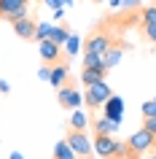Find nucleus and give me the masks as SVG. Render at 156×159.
<instances>
[{
	"label": "nucleus",
	"instance_id": "1",
	"mask_svg": "<svg viewBox=\"0 0 156 159\" xmlns=\"http://www.w3.org/2000/svg\"><path fill=\"white\" fill-rule=\"evenodd\" d=\"M113 94V89L105 84V81H97V84L86 86V92H83V102L89 105L91 111H100L102 105H105V100Z\"/></svg>",
	"mask_w": 156,
	"mask_h": 159
},
{
	"label": "nucleus",
	"instance_id": "2",
	"mask_svg": "<svg viewBox=\"0 0 156 159\" xmlns=\"http://www.w3.org/2000/svg\"><path fill=\"white\" fill-rule=\"evenodd\" d=\"M65 140L73 146V151H75V154H78L81 159L91 157V151H94V146H91V138L86 135V129H70Z\"/></svg>",
	"mask_w": 156,
	"mask_h": 159
},
{
	"label": "nucleus",
	"instance_id": "3",
	"mask_svg": "<svg viewBox=\"0 0 156 159\" xmlns=\"http://www.w3.org/2000/svg\"><path fill=\"white\" fill-rule=\"evenodd\" d=\"M57 100H59V105H62L65 111H73V108H81L83 94L78 92V89L73 86V81H70V84H65V86L57 89Z\"/></svg>",
	"mask_w": 156,
	"mask_h": 159
},
{
	"label": "nucleus",
	"instance_id": "4",
	"mask_svg": "<svg viewBox=\"0 0 156 159\" xmlns=\"http://www.w3.org/2000/svg\"><path fill=\"white\" fill-rule=\"evenodd\" d=\"M129 148L135 151V154H140V157H143V154H145V151H154V135L148 132L145 127H140L137 132L135 135H129Z\"/></svg>",
	"mask_w": 156,
	"mask_h": 159
},
{
	"label": "nucleus",
	"instance_id": "5",
	"mask_svg": "<svg viewBox=\"0 0 156 159\" xmlns=\"http://www.w3.org/2000/svg\"><path fill=\"white\" fill-rule=\"evenodd\" d=\"M38 51H41L43 65H57V62H62V46L54 43L51 38H46V41L38 43Z\"/></svg>",
	"mask_w": 156,
	"mask_h": 159
},
{
	"label": "nucleus",
	"instance_id": "6",
	"mask_svg": "<svg viewBox=\"0 0 156 159\" xmlns=\"http://www.w3.org/2000/svg\"><path fill=\"white\" fill-rule=\"evenodd\" d=\"M110 46H113V38H110V33H105V30L91 33L89 41H86V51H94V54H105Z\"/></svg>",
	"mask_w": 156,
	"mask_h": 159
},
{
	"label": "nucleus",
	"instance_id": "7",
	"mask_svg": "<svg viewBox=\"0 0 156 159\" xmlns=\"http://www.w3.org/2000/svg\"><path fill=\"white\" fill-rule=\"evenodd\" d=\"M91 146H94V154H97V157L110 159V154H113V146H116V138H113V135H94Z\"/></svg>",
	"mask_w": 156,
	"mask_h": 159
},
{
	"label": "nucleus",
	"instance_id": "8",
	"mask_svg": "<svg viewBox=\"0 0 156 159\" xmlns=\"http://www.w3.org/2000/svg\"><path fill=\"white\" fill-rule=\"evenodd\" d=\"M35 27H38V22H35L33 16H25V19H16V22H14V33H16L19 38H25V41H33L35 38Z\"/></svg>",
	"mask_w": 156,
	"mask_h": 159
},
{
	"label": "nucleus",
	"instance_id": "9",
	"mask_svg": "<svg viewBox=\"0 0 156 159\" xmlns=\"http://www.w3.org/2000/svg\"><path fill=\"white\" fill-rule=\"evenodd\" d=\"M118 127H121V121H113V119H108L105 113H102V116L94 119L91 129H94V135H116V132H118Z\"/></svg>",
	"mask_w": 156,
	"mask_h": 159
},
{
	"label": "nucleus",
	"instance_id": "10",
	"mask_svg": "<svg viewBox=\"0 0 156 159\" xmlns=\"http://www.w3.org/2000/svg\"><path fill=\"white\" fill-rule=\"evenodd\" d=\"M102 111H105V116H108V119L121 121V116H124V100L118 97V94H110V97L105 100V105H102Z\"/></svg>",
	"mask_w": 156,
	"mask_h": 159
},
{
	"label": "nucleus",
	"instance_id": "11",
	"mask_svg": "<svg viewBox=\"0 0 156 159\" xmlns=\"http://www.w3.org/2000/svg\"><path fill=\"white\" fill-rule=\"evenodd\" d=\"M49 67H51V81H49L51 86L59 89V86H65L67 81H70V67H67L65 62H57V65H49Z\"/></svg>",
	"mask_w": 156,
	"mask_h": 159
},
{
	"label": "nucleus",
	"instance_id": "12",
	"mask_svg": "<svg viewBox=\"0 0 156 159\" xmlns=\"http://www.w3.org/2000/svg\"><path fill=\"white\" fill-rule=\"evenodd\" d=\"M105 75H108V67H83L81 81H83V86H91L97 81H105Z\"/></svg>",
	"mask_w": 156,
	"mask_h": 159
},
{
	"label": "nucleus",
	"instance_id": "13",
	"mask_svg": "<svg viewBox=\"0 0 156 159\" xmlns=\"http://www.w3.org/2000/svg\"><path fill=\"white\" fill-rule=\"evenodd\" d=\"M54 159H81V157L73 151V146L67 140H59L57 146H54Z\"/></svg>",
	"mask_w": 156,
	"mask_h": 159
},
{
	"label": "nucleus",
	"instance_id": "14",
	"mask_svg": "<svg viewBox=\"0 0 156 159\" xmlns=\"http://www.w3.org/2000/svg\"><path fill=\"white\" fill-rule=\"evenodd\" d=\"M86 124H89V119H86V113L81 108L70 111V129H86Z\"/></svg>",
	"mask_w": 156,
	"mask_h": 159
},
{
	"label": "nucleus",
	"instance_id": "15",
	"mask_svg": "<svg viewBox=\"0 0 156 159\" xmlns=\"http://www.w3.org/2000/svg\"><path fill=\"white\" fill-rule=\"evenodd\" d=\"M121 57H124V51L118 49V46H110V49L102 54V62H105V67L110 70L113 65H118V62H121Z\"/></svg>",
	"mask_w": 156,
	"mask_h": 159
},
{
	"label": "nucleus",
	"instance_id": "16",
	"mask_svg": "<svg viewBox=\"0 0 156 159\" xmlns=\"http://www.w3.org/2000/svg\"><path fill=\"white\" fill-rule=\"evenodd\" d=\"M49 38H51L54 43H59V46H65V41L70 38V30H67V27L54 25V27H51V35H49Z\"/></svg>",
	"mask_w": 156,
	"mask_h": 159
},
{
	"label": "nucleus",
	"instance_id": "17",
	"mask_svg": "<svg viewBox=\"0 0 156 159\" xmlns=\"http://www.w3.org/2000/svg\"><path fill=\"white\" fill-rule=\"evenodd\" d=\"M62 49H65L70 57H73V54H78V51H81V38H78L75 33H70V38L65 41V46H62Z\"/></svg>",
	"mask_w": 156,
	"mask_h": 159
},
{
	"label": "nucleus",
	"instance_id": "18",
	"mask_svg": "<svg viewBox=\"0 0 156 159\" xmlns=\"http://www.w3.org/2000/svg\"><path fill=\"white\" fill-rule=\"evenodd\" d=\"M51 27H54L51 22H38V27H35V38H33V41H38V43L46 41V38L51 35Z\"/></svg>",
	"mask_w": 156,
	"mask_h": 159
},
{
	"label": "nucleus",
	"instance_id": "19",
	"mask_svg": "<svg viewBox=\"0 0 156 159\" xmlns=\"http://www.w3.org/2000/svg\"><path fill=\"white\" fill-rule=\"evenodd\" d=\"M83 67H105V62H102V54L86 51V54H83Z\"/></svg>",
	"mask_w": 156,
	"mask_h": 159
},
{
	"label": "nucleus",
	"instance_id": "20",
	"mask_svg": "<svg viewBox=\"0 0 156 159\" xmlns=\"http://www.w3.org/2000/svg\"><path fill=\"white\" fill-rule=\"evenodd\" d=\"M154 22H156V3L154 6H145L140 11V25H154Z\"/></svg>",
	"mask_w": 156,
	"mask_h": 159
},
{
	"label": "nucleus",
	"instance_id": "21",
	"mask_svg": "<svg viewBox=\"0 0 156 159\" xmlns=\"http://www.w3.org/2000/svg\"><path fill=\"white\" fill-rule=\"evenodd\" d=\"M143 35H145V41L156 43V22L154 25H143Z\"/></svg>",
	"mask_w": 156,
	"mask_h": 159
},
{
	"label": "nucleus",
	"instance_id": "22",
	"mask_svg": "<svg viewBox=\"0 0 156 159\" xmlns=\"http://www.w3.org/2000/svg\"><path fill=\"white\" fill-rule=\"evenodd\" d=\"M143 116H156V97L143 102Z\"/></svg>",
	"mask_w": 156,
	"mask_h": 159
},
{
	"label": "nucleus",
	"instance_id": "23",
	"mask_svg": "<svg viewBox=\"0 0 156 159\" xmlns=\"http://www.w3.org/2000/svg\"><path fill=\"white\" fill-rule=\"evenodd\" d=\"M143 127L156 138V116H143Z\"/></svg>",
	"mask_w": 156,
	"mask_h": 159
},
{
	"label": "nucleus",
	"instance_id": "24",
	"mask_svg": "<svg viewBox=\"0 0 156 159\" xmlns=\"http://www.w3.org/2000/svg\"><path fill=\"white\" fill-rule=\"evenodd\" d=\"M25 16H27V6H25V8H16V11H11V14H8V16H6V19H8L11 25H14L16 19H25Z\"/></svg>",
	"mask_w": 156,
	"mask_h": 159
},
{
	"label": "nucleus",
	"instance_id": "25",
	"mask_svg": "<svg viewBox=\"0 0 156 159\" xmlns=\"http://www.w3.org/2000/svg\"><path fill=\"white\" fill-rule=\"evenodd\" d=\"M38 78H41V81H51V67L43 65L41 70H38Z\"/></svg>",
	"mask_w": 156,
	"mask_h": 159
},
{
	"label": "nucleus",
	"instance_id": "26",
	"mask_svg": "<svg viewBox=\"0 0 156 159\" xmlns=\"http://www.w3.org/2000/svg\"><path fill=\"white\" fill-rule=\"evenodd\" d=\"M43 3H46L51 11H57V8H62V6H65V0H43Z\"/></svg>",
	"mask_w": 156,
	"mask_h": 159
},
{
	"label": "nucleus",
	"instance_id": "27",
	"mask_svg": "<svg viewBox=\"0 0 156 159\" xmlns=\"http://www.w3.org/2000/svg\"><path fill=\"white\" fill-rule=\"evenodd\" d=\"M121 6H127V8H135V6H140V0H121Z\"/></svg>",
	"mask_w": 156,
	"mask_h": 159
},
{
	"label": "nucleus",
	"instance_id": "28",
	"mask_svg": "<svg viewBox=\"0 0 156 159\" xmlns=\"http://www.w3.org/2000/svg\"><path fill=\"white\" fill-rule=\"evenodd\" d=\"M0 92H3V94L11 92V84H8V81H0Z\"/></svg>",
	"mask_w": 156,
	"mask_h": 159
},
{
	"label": "nucleus",
	"instance_id": "29",
	"mask_svg": "<svg viewBox=\"0 0 156 159\" xmlns=\"http://www.w3.org/2000/svg\"><path fill=\"white\" fill-rule=\"evenodd\" d=\"M108 3H110V8H118L121 6V0H108Z\"/></svg>",
	"mask_w": 156,
	"mask_h": 159
},
{
	"label": "nucleus",
	"instance_id": "30",
	"mask_svg": "<svg viewBox=\"0 0 156 159\" xmlns=\"http://www.w3.org/2000/svg\"><path fill=\"white\" fill-rule=\"evenodd\" d=\"M8 159H25V157H22V154H19V151H14V154H11Z\"/></svg>",
	"mask_w": 156,
	"mask_h": 159
},
{
	"label": "nucleus",
	"instance_id": "31",
	"mask_svg": "<svg viewBox=\"0 0 156 159\" xmlns=\"http://www.w3.org/2000/svg\"><path fill=\"white\" fill-rule=\"evenodd\" d=\"M65 6H73V0H65Z\"/></svg>",
	"mask_w": 156,
	"mask_h": 159
},
{
	"label": "nucleus",
	"instance_id": "32",
	"mask_svg": "<svg viewBox=\"0 0 156 159\" xmlns=\"http://www.w3.org/2000/svg\"><path fill=\"white\" fill-rule=\"evenodd\" d=\"M91 3H108V0H91Z\"/></svg>",
	"mask_w": 156,
	"mask_h": 159
},
{
	"label": "nucleus",
	"instance_id": "33",
	"mask_svg": "<svg viewBox=\"0 0 156 159\" xmlns=\"http://www.w3.org/2000/svg\"><path fill=\"white\" fill-rule=\"evenodd\" d=\"M154 151H156V138H154Z\"/></svg>",
	"mask_w": 156,
	"mask_h": 159
},
{
	"label": "nucleus",
	"instance_id": "34",
	"mask_svg": "<svg viewBox=\"0 0 156 159\" xmlns=\"http://www.w3.org/2000/svg\"><path fill=\"white\" fill-rule=\"evenodd\" d=\"M151 159H156V157H151Z\"/></svg>",
	"mask_w": 156,
	"mask_h": 159
}]
</instances>
